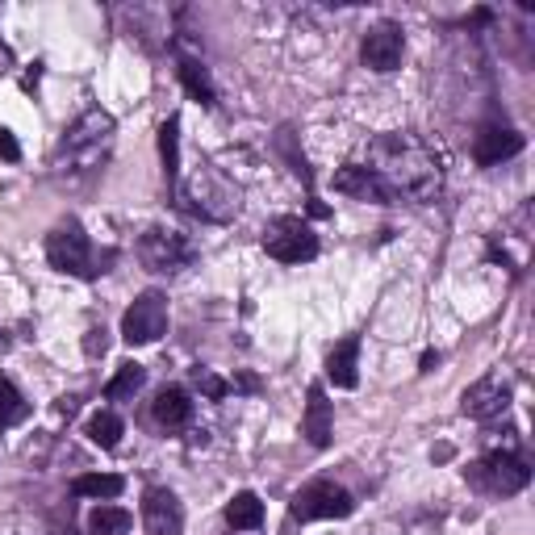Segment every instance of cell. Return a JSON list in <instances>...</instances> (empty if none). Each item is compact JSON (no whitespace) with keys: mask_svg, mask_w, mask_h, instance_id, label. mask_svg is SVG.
<instances>
[{"mask_svg":"<svg viewBox=\"0 0 535 535\" xmlns=\"http://www.w3.org/2000/svg\"><path fill=\"white\" fill-rule=\"evenodd\" d=\"M368 172L385 184L389 201H431L444 184L435 151L414 134H385L368 151Z\"/></svg>","mask_w":535,"mask_h":535,"instance_id":"1","label":"cell"},{"mask_svg":"<svg viewBox=\"0 0 535 535\" xmlns=\"http://www.w3.org/2000/svg\"><path fill=\"white\" fill-rule=\"evenodd\" d=\"M469 481L477 485V490L485 494H523L527 490V481H531V469L515 456V452H494V456H485L477 464H469Z\"/></svg>","mask_w":535,"mask_h":535,"instance_id":"2","label":"cell"},{"mask_svg":"<svg viewBox=\"0 0 535 535\" xmlns=\"http://www.w3.org/2000/svg\"><path fill=\"white\" fill-rule=\"evenodd\" d=\"M264 251L281 264H306L318 255V235L301 218H276L264 230Z\"/></svg>","mask_w":535,"mask_h":535,"instance_id":"3","label":"cell"},{"mask_svg":"<svg viewBox=\"0 0 535 535\" xmlns=\"http://www.w3.org/2000/svg\"><path fill=\"white\" fill-rule=\"evenodd\" d=\"M289 510H293L297 523H314V519H347V515L356 510V502H352V494H347L343 485H335V481H310L306 490L293 498Z\"/></svg>","mask_w":535,"mask_h":535,"instance_id":"4","label":"cell"},{"mask_svg":"<svg viewBox=\"0 0 535 535\" xmlns=\"http://www.w3.org/2000/svg\"><path fill=\"white\" fill-rule=\"evenodd\" d=\"M164 331H168V297L155 293V289H147V293L126 310V318H122V339H126L130 347H143V343H155Z\"/></svg>","mask_w":535,"mask_h":535,"instance_id":"5","label":"cell"},{"mask_svg":"<svg viewBox=\"0 0 535 535\" xmlns=\"http://www.w3.org/2000/svg\"><path fill=\"white\" fill-rule=\"evenodd\" d=\"M46 260L59 272H72V276H92V247H88V235L80 230V222H67L59 226L51 239H46Z\"/></svg>","mask_w":535,"mask_h":535,"instance_id":"6","label":"cell"},{"mask_svg":"<svg viewBox=\"0 0 535 535\" xmlns=\"http://www.w3.org/2000/svg\"><path fill=\"white\" fill-rule=\"evenodd\" d=\"M189 243H184L176 230H164V226H151L143 239H138V260H143L151 272H180L189 264Z\"/></svg>","mask_w":535,"mask_h":535,"instance_id":"7","label":"cell"},{"mask_svg":"<svg viewBox=\"0 0 535 535\" xmlns=\"http://www.w3.org/2000/svg\"><path fill=\"white\" fill-rule=\"evenodd\" d=\"M402 51H406V34L398 21H381V26H372L360 42V59L372 72H393V67L402 63Z\"/></svg>","mask_w":535,"mask_h":535,"instance_id":"8","label":"cell"},{"mask_svg":"<svg viewBox=\"0 0 535 535\" xmlns=\"http://www.w3.org/2000/svg\"><path fill=\"white\" fill-rule=\"evenodd\" d=\"M143 527L151 535H180L184 531V510L172 490H147L143 494Z\"/></svg>","mask_w":535,"mask_h":535,"instance_id":"9","label":"cell"},{"mask_svg":"<svg viewBox=\"0 0 535 535\" xmlns=\"http://www.w3.org/2000/svg\"><path fill=\"white\" fill-rule=\"evenodd\" d=\"M109 134H113V118L109 113H101V109H92V113H84V118L67 130V138H63V151L67 155H92V151H101L105 143H109Z\"/></svg>","mask_w":535,"mask_h":535,"instance_id":"10","label":"cell"},{"mask_svg":"<svg viewBox=\"0 0 535 535\" xmlns=\"http://www.w3.org/2000/svg\"><path fill=\"white\" fill-rule=\"evenodd\" d=\"M519 151H523V134L510 130V126H485L477 134V147H473L481 168H494V164H502V159H515Z\"/></svg>","mask_w":535,"mask_h":535,"instance_id":"11","label":"cell"},{"mask_svg":"<svg viewBox=\"0 0 535 535\" xmlns=\"http://www.w3.org/2000/svg\"><path fill=\"white\" fill-rule=\"evenodd\" d=\"M506 402H510V385L498 381V377H485V381L464 389L460 406H464V414H469V418H494V414L506 410Z\"/></svg>","mask_w":535,"mask_h":535,"instance_id":"12","label":"cell"},{"mask_svg":"<svg viewBox=\"0 0 535 535\" xmlns=\"http://www.w3.org/2000/svg\"><path fill=\"white\" fill-rule=\"evenodd\" d=\"M301 431L314 448H327L335 435V406L327 402V389L310 385V402H306V418H301Z\"/></svg>","mask_w":535,"mask_h":535,"instance_id":"13","label":"cell"},{"mask_svg":"<svg viewBox=\"0 0 535 535\" xmlns=\"http://www.w3.org/2000/svg\"><path fill=\"white\" fill-rule=\"evenodd\" d=\"M335 193H347V197H356V201H377V205H393L389 193H385V184L372 176L364 164H347L335 172Z\"/></svg>","mask_w":535,"mask_h":535,"instance_id":"14","label":"cell"},{"mask_svg":"<svg viewBox=\"0 0 535 535\" xmlns=\"http://www.w3.org/2000/svg\"><path fill=\"white\" fill-rule=\"evenodd\" d=\"M360 339L352 335V339H343L335 352L327 356V381L335 385V389H356V381H360Z\"/></svg>","mask_w":535,"mask_h":535,"instance_id":"15","label":"cell"},{"mask_svg":"<svg viewBox=\"0 0 535 535\" xmlns=\"http://www.w3.org/2000/svg\"><path fill=\"white\" fill-rule=\"evenodd\" d=\"M193 418V402H189V393L184 389H164L155 398V423L159 427H168V431H176V427H184Z\"/></svg>","mask_w":535,"mask_h":535,"instance_id":"16","label":"cell"},{"mask_svg":"<svg viewBox=\"0 0 535 535\" xmlns=\"http://www.w3.org/2000/svg\"><path fill=\"white\" fill-rule=\"evenodd\" d=\"M226 523L235 531H255L264 523V502L255 494H235V498H230V506H226Z\"/></svg>","mask_w":535,"mask_h":535,"instance_id":"17","label":"cell"},{"mask_svg":"<svg viewBox=\"0 0 535 535\" xmlns=\"http://www.w3.org/2000/svg\"><path fill=\"white\" fill-rule=\"evenodd\" d=\"M130 527H134V519L122 506H97L88 515V535H130Z\"/></svg>","mask_w":535,"mask_h":535,"instance_id":"18","label":"cell"},{"mask_svg":"<svg viewBox=\"0 0 535 535\" xmlns=\"http://www.w3.org/2000/svg\"><path fill=\"white\" fill-rule=\"evenodd\" d=\"M143 381H147V368L130 360V364L118 368V377L105 385V398H109V402H126V398H134V393L143 389Z\"/></svg>","mask_w":535,"mask_h":535,"instance_id":"19","label":"cell"},{"mask_svg":"<svg viewBox=\"0 0 535 535\" xmlns=\"http://www.w3.org/2000/svg\"><path fill=\"white\" fill-rule=\"evenodd\" d=\"M72 490L80 494V498H118L122 490H126V481L122 477H113V473H88V477H76V485H72Z\"/></svg>","mask_w":535,"mask_h":535,"instance_id":"20","label":"cell"},{"mask_svg":"<svg viewBox=\"0 0 535 535\" xmlns=\"http://www.w3.org/2000/svg\"><path fill=\"white\" fill-rule=\"evenodd\" d=\"M122 431H126V427H122V418H118V414H109V410H97V414L88 418V439H92L97 448H118Z\"/></svg>","mask_w":535,"mask_h":535,"instance_id":"21","label":"cell"},{"mask_svg":"<svg viewBox=\"0 0 535 535\" xmlns=\"http://www.w3.org/2000/svg\"><path fill=\"white\" fill-rule=\"evenodd\" d=\"M159 155H164L168 184H176V176H180V118H168L164 130H159Z\"/></svg>","mask_w":535,"mask_h":535,"instance_id":"22","label":"cell"},{"mask_svg":"<svg viewBox=\"0 0 535 535\" xmlns=\"http://www.w3.org/2000/svg\"><path fill=\"white\" fill-rule=\"evenodd\" d=\"M26 414H30V406H26V398L17 393V385H13L9 377H0V431H9V427L21 423Z\"/></svg>","mask_w":535,"mask_h":535,"instance_id":"23","label":"cell"},{"mask_svg":"<svg viewBox=\"0 0 535 535\" xmlns=\"http://www.w3.org/2000/svg\"><path fill=\"white\" fill-rule=\"evenodd\" d=\"M180 84L189 88V97H193V101L214 105V84H209V76H205V67H201V63L184 59V63H180Z\"/></svg>","mask_w":535,"mask_h":535,"instance_id":"24","label":"cell"},{"mask_svg":"<svg viewBox=\"0 0 535 535\" xmlns=\"http://www.w3.org/2000/svg\"><path fill=\"white\" fill-rule=\"evenodd\" d=\"M197 385H201V389H205L214 402H218V398H226V393H230V385H226V381H218L214 372H201V368H197Z\"/></svg>","mask_w":535,"mask_h":535,"instance_id":"25","label":"cell"},{"mask_svg":"<svg viewBox=\"0 0 535 535\" xmlns=\"http://www.w3.org/2000/svg\"><path fill=\"white\" fill-rule=\"evenodd\" d=\"M0 159H9V164H17V159H21V147H17V138L9 130H0Z\"/></svg>","mask_w":535,"mask_h":535,"instance_id":"26","label":"cell"},{"mask_svg":"<svg viewBox=\"0 0 535 535\" xmlns=\"http://www.w3.org/2000/svg\"><path fill=\"white\" fill-rule=\"evenodd\" d=\"M105 356V331H88V356Z\"/></svg>","mask_w":535,"mask_h":535,"instance_id":"27","label":"cell"},{"mask_svg":"<svg viewBox=\"0 0 535 535\" xmlns=\"http://www.w3.org/2000/svg\"><path fill=\"white\" fill-rule=\"evenodd\" d=\"M435 364H439V356H435V352H427V356H423V372H431Z\"/></svg>","mask_w":535,"mask_h":535,"instance_id":"28","label":"cell"},{"mask_svg":"<svg viewBox=\"0 0 535 535\" xmlns=\"http://www.w3.org/2000/svg\"><path fill=\"white\" fill-rule=\"evenodd\" d=\"M9 347H13V343H9V335H5V331H0V356H5V352H9Z\"/></svg>","mask_w":535,"mask_h":535,"instance_id":"29","label":"cell"}]
</instances>
